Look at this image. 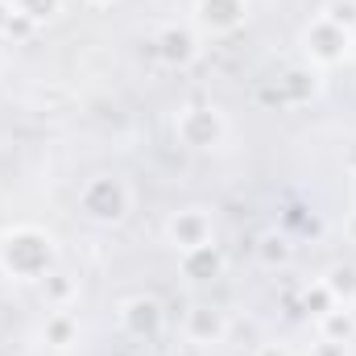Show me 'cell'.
I'll return each instance as SVG.
<instances>
[{
    "label": "cell",
    "instance_id": "44dd1931",
    "mask_svg": "<svg viewBox=\"0 0 356 356\" xmlns=\"http://www.w3.org/2000/svg\"><path fill=\"white\" fill-rule=\"evenodd\" d=\"M8 21H13V0H8V4L0 0V38L8 33Z\"/></svg>",
    "mask_w": 356,
    "mask_h": 356
},
{
    "label": "cell",
    "instance_id": "8992f818",
    "mask_svg": "<svg viewBox=\"0 0 356 356\" xmlns=\"http://www.w3.org/2000/svg\"><path fill=\"white\" fill-rule=\"evenodd\" d=\"M245 17H249V0H195V21L216 38L241 29Z\"/></svg>",
    "mask_w": 356,
    "mask_h": 356
},
{
    "label": "cell",
    "instance_id": "5bb4252c",
    "mask_svg": "<svg viewBox=\"0 0 356 356\" xmlns=\"http://www.w3.org/2000/svg\"><path fill=\"white\" fill-rule=\"evenodd\" d=\"M327 290H332V298L336 302H344V307H353L356 302V269L353 266H336L327 273V282H323Z\"/></svg>",
    "mask_w": 356,
    "mask_h": 356
},
{
    "label": "cell",
    "instance_id": "5b68a950",
    "mask_svg": "<svg viewBox=\"0 0 356 356\" xmlns=\"http://www.w3.org/2000/svg\"><path fill=\"white\" fill-rule=\"evenodd\" d=\"M166 236H170V245H175L178 253H186V249L211 245V241H216V224H211V216H207L203 207H186V211H175V216H170Z\"/></svg>",
    "mask_w": 356,
    "mask_h": 356
},
{
    "label": "cell",
    "instance_id": "cb8c5ba5",
    "mask_svg": "<svg viewBox=\"0 0 356 356\" xmlns=\"http://www.w3.org/2000/svg\"><path fill=\"white\" fill-rule=\"evenodd\" d=\"M83 4H91V8H104V4H112V0H83Z\"/></svg>",
    "mask_w": 356,
    "mask_h": 356
},
{
    "label": "cell",
    "instance_id": "ba28073f",
    "mask_svg": "<svg viewBox=\"0 0 356 356\" xmlns=\"http://www.w3.org/2000/svg\"><path fill=\"white\" fill-rule=\"evenodd\" d=\"M182 332H186V340H191L195 348H216V344L224 340L228 323H224L220 311H211V307H195V311H186Z\"/></svg>",
    "mask_w": 356,
    "mask_h": 356
},
{
    "label": "cell",
    "instance_id": "8fae6325",
    "mask_svg": "<svg viewBox=\"0 0 356 356\" xmlns=\"http://www.w3.org/2000/svg\"><path fill=\"white\" fill-rule=\"evenodd\" d=\"M356 336V315L348 307H332L327 315H319V340H336V344H348Z\"/></svg>",
    "mask_w": 356,
    "mask_h": 356
},
{
    "label": "cell",
    "instance_id": "484cf974",
    "mask_svg": "<svg viewBox=\"0 0 356 356\" xmlns=\"http://www.w3.org/2000/svg\"><path fill=\"white\" fill-rule=\"evenodd\" d=\"M353 166H356V154H353Z\"/></svg>",
    "mask_w": 356,
    "mask_h": 356
},
{
    "label": "cell",
    "instance_id": "ac0fdd59",
    "mask_svg": "<svg viewBox=\"0 0 356 356\" xmlns=\"http://www.w3.org/2000/svg\"><path fill=\"white\" fill-rule=\"evenodd\" d=\"M332 307H340V302H336V298H332V290H327V286H323V282H319V286H311V290H307V311H311V315H315V319H319V315H327V311H332Z\"/></svg>",
    "mask_w": 356,
    "mask_h": 356
},
{
    "label": "cell",
    "instance_id": "3957f363",
    "mask_svg": "<svg viewBox=\"0 0 356 356\" xmlns=\"http://www.w3.org/2000/svg\"><path fill=\"white\" fill-rule=\"evenodd\" d=\"M79 203H83V211H88L95 224H120V220L129 216L133 195H129V186H124L120 178L99 175V178H91L88 186H83Z\"/></svg>",
    "mask_w": 356,
    "mask_h": 356
},
{
    "label": "cell",
    "instance_id": "2e32d148",
    "mask_svg": "<svg viewBox=\"0 0 356 356\" xmlns=\"http://www.w3.org/2000/svg\"><path fill=\"white\" fill-rule=\"evenodd\" d=\"M13 8L21 17H29L33 25H42V21H54L63 13V0H13Z\"/></svg>",
    "mask_w": 356,
    "mask_h": 356
},
{
    "label": "cell",
    "instance_id": "277c9868",
    "mask_svg": "<svg viewBox=\"0 0 356 356\" xmlns=\"http://www.w3.org/2000/svg\"><path fill=\"white\" fill-rule=\"evenodd\" d=\"M302 42H307V54H311L315 63L332 67V63H340V58L348 54L353 33H348V29H340V25H336V21H327V17H315V21H311V29L302 33Z\"/></svg>",
    "mask_w": 356,
    "mask_h": 356
},
{
    "label": "cell",
    "instance_id": "6da1fadb",
    "mask_svg": "<svg viewBox=\"0 0 356 356\" xmlns=\"http://www.w3.org/2000/svg\"><path fill=\"white\" fill-rule=\"evenodd\" d=\"M0 266L17 282H42L54 269V241L42 228H13L0 236Z\"/></svg>",
    "mask_w": 356,
    "mask_h": 356
},
{
    "label": "cell",
    "instance_id": "e0dca14e",
    "mask_svg": "<svg viewBox=\"0 0 356 356\" xmlns=\"http://www.w3.org/2000/svg\"><path fill=\"white\" fill-rule=\"evenodd\" d=\"M257 253H261V261H266V266H286V261H290V241H286V236H277V232H266Z\"/></svg>",
    "mask_w": 356,
    "mask_h": 356
},
{
    "label": "cell",
    "instance_id": "603a6c76",
    "mask_svg": "<svg viewBox=\"0 0 356 356\" xmlns=\"http://www.w3.org/2000/svg\"><path fill=\"white\" fill-rule=\"evenodd\" d=\"M348 236H353V245H356V211L348 216Z\"/></svg>",
    "mask_w": 356,
    "mask_h": 356
},
{
    "label": "cell",
    "instance_id": "52a82bcc",
    "mask_svg": "<svg viewBox=\"0 0 356 356\" xmlns=\"http://www.w3.org/2000/svg\"><path fill=\"white\" fill-rule=\"evenodd\" d=\"M120 327H124L133 340L158 336V327H162V302H158V298H145V294L129 298V302L120 307Z\"/></svg>",
    "mask_w": 356,
    "mask_h": 356
},
{
    "label": "cell",
    "instance_id": "d6986e66",
    "mask_svg": "<svg viewBox=\"0 0 356 356\" xmlns=\"http://www.w3.org/2000/svg\"><path fill=\"white\" fill-rule=\"evenodd\" d=\"M323 17H327V21H336L340 29H348V33H353V25H356V0H336Z\"/></svg>",
    "mask_w": 356,
    "mask_h": 356
},
{
    "label": "cell",
    "instance_id": "4fadbf2b",
    "mask_svg": "<svg viewBox=\"0 0 356 356\" xmlns=\"http://www.w3.org/2000/svg\"><path fill=\"white\" fill-rule=\"evenodd\" d=\"M277 88H282L277 99H286V104H302V99H311V91H315V75H307V71H286V75L277 79Z\"/></svg>",
    "mask_w": 356,
    "mask_h": 356
},
{
    "label": "cell",
    "instance_id": "7a4b0ae2",
    "mask_svg": "<svg viewBox=\"0 0 356 356\" xmlns=\"http://www.w3.org/2000/svg\"><path fill=\"white\" fill-rule=\"evenodd\" d=\"M175 133H178V141L191 145V149H216L224 141L228 124H224L220 108H211V104H186V108H178Z\"/></svg>",
    "mask_w": 356,
    "mask_h": 356
},
{
    "label": "cell",
    "instance_id": "7402d4cb",
    "mask_svg": "<svg viewBox=\"0 0 356 356\" xmlns=\"http://www.w3.org/2000/svg\"><path fill=\"white\" fill-rule=\"evenodd\" d=\"M257 356H290V353H286L282 344H261V348H257Z\"/></svg>",
    "mask_w": 356,
    "mask_h": 356
},
{
    "label": "cell",
    "instance_id": "4316f807",
    "mask_svg": "<svg viewBox=\"0 0 356 356\" xmlns=\"http://www.w3.org/2000/svg\"><path fill=\"white\" fill-rule=\"evenodd\" d=\"M0 67H4V58H0Z\"/></svg>",
    "mask_w": 356,
    "mask_h": 356
},
{
    "label": "cell",
    "instance_id": "30bf717a",
    "mask_svg": "<svg viewBox=\"0 0 356 356\" xmlns=\"http://www.w3.org/2000/svg\"><path fill=\"white\" fill-rule=\"evenodd\" d=\"M178 266H182V273H186L191 282H207V277H216V273L224 269V253H220L216 241H211V245H199V249L178 253Z\"/></svg>",
    "mask_w": 356,
    "mask_h": 356
},
{
    "label": "cell",
    "instance_id": "7c38bea8",
    "mask_svg": "<svg viewBox=\"0 0 356 356\" xmlns=\"http://www.w3.org/2000/svg\"><path fill=\"white\" fill-rule=\"evenodd\" d=\"M42 336H46V344H50V348H71V344H75V336H79V319H75L71 311H50V315H46V327H42Z\"/></svg>",
    "mask_w": 356,
    "mask_h": 356
},
{
    "label": "cell",
    "instance_id": "d4e9b609",
    "mask_svg": "<svg viewBox=\"0 0 356 356\" xmlns=\"http://www.w3.org/2000/svg\"><path fill=\"white\" fill-rule=\"evenodd\" d=\"M191 356H211V348H195Z\"/></svg>",
    "mask_w": 356,
    "mask_h": 356
},
{
    "label": "cell",
    "instance_id": "9c48e42d",
    "mask_svg": "<svg viewBox=\"0 0 356 356\" xmlns=\"http://www.w3.org/2000/svg\"><path fill=\"white\" fill-rule=\"evenodd\" d=\"M154 46H158V58L166 63V67H186V63H195L199 58V42H195V33L191 29H162L158 38H154Z\"/></svg>",
    "mask_w": 356,
    "mask_h": 356
},
{
    "label": "cell",
    "instance_id": "9a60e30c",
    "mask_svg": "<svg viewBox=\"0 0 356 356\" xmlns=\"http://www.w3.org/2000/svg\"><path fill=\"white\" fill-rule=\"evenodd\" d=\"M42 282H46V298H50V307H54V311H67V302L75 298V282H71L67 273H54V269H50Z\"/></svg>",
    "mask_w": 356,
    "mask_h": 356
},
{
    "label": "cell",
    "instance_id": "ffe728a7",
    "mask_svg": "<svg viewBox=\"0 0 356 356\" xmlns=\"http://www.w3.org/2000/svg\"><path fill=\"white\" fill-rule=\"evenodd\" d=\"M315 356H348V353H344V344H336V340H319V344H315Z\"/></svg>",
    "mask_w": 356,
    "mask_h": 356
}]
</instances>
